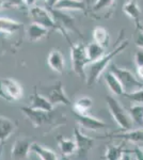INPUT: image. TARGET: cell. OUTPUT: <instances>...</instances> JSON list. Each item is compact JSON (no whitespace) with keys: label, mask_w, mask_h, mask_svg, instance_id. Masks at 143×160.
<instances>
[{"label":"cell","mask_w":143,"mask_h":160,"mask_svg":"<svg viewBox=\"0 0 143 160\" xmlns=\"http://www.w3.org/2000/svg\"><path fill=\"white\" fill-rule=\"evenodd\" d=\"M123 33H124V30H121V32H120V38H119V44L112 50L105 53V55L98 59V60L91 62L89 65L87 66V68H85V82H87L88 87H93V84L96 83V81H97L98 78L100 77V75L108 68L110 62L112 61L116 56L122 53L127 47H128L129 41L127 40V38H123V40H122Z\"/></svg>","instance_id":"cell-1"},{"label":"cell","mask_w":143,"mask_h":160,"mask_svg":"<svg viewBox=\"0 0 143 160\" xmlns=\"http://www.w3.org/2000/svg\"><path fill=\"white\" fill-rule=\"evenodd\" d=\"M69 48H71L73 71L78 76L85 78V68L91 63V60L87 52V46L82 43H77L74 45L71 44Z\"/></svg>","instance_id":"cell-2"},{"label":"cell","mask_w":143,"mask_h":160,"mask_svg":"<svg viewBox=\"0 0 143 160\" xmlns=\"http://www.w3.org/2000/svg\"><path fill=\"white\" fill-rule=\"evenodd\" d=\"M106 102H107L109 112L112 115L113 120L115 121L116 124L123 130H130L132 128V123L134 122H132L129 113L122 107L119 100L110 96V95H108V96H106Z\"/></svg>","instance_id":"cell-3"},{"label":"cell","mask_w":143,"mask_h":160,"mask_svg":"<svg viewBox=\"0 0 143 160\" xmlns=\"http://www.w3.org/2000/svg\"><path fill=\"white\" fill-rule=\"evenodd\" d=\"M109 71L112 72L118 77L122 87H123L124 94H128V93H132L140 89H143L142 82L127 68H122L116 65H111Z\"/></svg>","instance_id":"cell-4"},{"label":"cell","mask_w":143,"mask_h":160,"mask_svg":"<svg viewBox=\"0 0 143 160\" xmlns=\"http://www.w3.org/2000/svg\"><path fill=\"white\" fill-rule=\"evenodd\" d=\"M23 96L24 90L19 82L9 77L0 78V98L9 102H14L22 99Z\"/></svg>","instance_id":"cell-5"},{"label":"cell","mask_w":143,"mask_h":160,"mask_svg":"<svg viewBox=\"0 0 143 160\" xmlns=\"http://www.w3.org/2000/svg\"><path fill=\"white\" fill-rule=\"evenodd\" d=\"M49 11L53 14L54 20H56L57 24V30H59L60 32L63 33V37L66 38L67 42L71 45V41H69V37L66 35V30H71L73 32L77 33L79 37L82 38V34L79 30L76 28V25H75V19L73 18L69 14H66L64 11H60V10H56V9H48Z\"/></svg>","instance_id":"cell-6"},{"label":"cell","mask_w":143,"mask_h":160,"mask_svg":"<svg viewBox=\"0 0 143 160\" xmlns=\"http://www.w3.org/2000/svg\"><path fill=\"white\" fill-rule=\"evenodd\" d=\"M20 111L27 117L34 127H42L45 125H54V118L53 117L51 112H46L42 110H36L31 107H23Z\"/></svg>","instance_id":"cell-7"},{"label":"cell","mask_w":143,"mask_h":160,"mask_svg":"<svg viewBox=\"0 0 143 160\" xmlns=\"http://www.w3.org/2000/svg\"><path fill=\"white\" fill-rule=\"evenodd\" d=\"M32 22L38 24L47 29H57V24L51 12L42 7H33L30 10Z\"/></svg>","instance_id":"cell-8"},{"label":"cell","mask_w":143,"mask_h":160,"mask_svg":"<svg viewBox=\"0 0 143 160\" xmlns=\"http://www.w3.org/2000/svg\"><path fill=\"white\" fill-rule=\"evenodd\" d=\"M45 96L47 97L48 100L54 106H56V105L69 106L71 105L69 98L67 97L65 92H64V89H63V86H62L61 81H57L54 84L49 87L47 89V93H46Z\"/></svg>","instance_id":"cell-9"},{"label":"cell","mask_w":143,"mask_h":160,"mask_svg":"<svg viewBox=\"0 0 143 160\" xmlns=\"http://www.w3.org/2000/svg\"><path fill=\"white\" fill-rule=\"evenodd\" d=\"M76 117L79 126L81 128H84V129L91 131H97L108 127V125L104 121L92 117L89 113L88 114H76Z\"/></svg>","instance_id":"cell-10"},{"label":"cell","mask_w":143,"mask_h":160,"mask_svg":"<svg viewBox=\"0 0 143 160\" xmlns=\"http://www.w3.org/2000/svg\"><path fill=\"white\" fill-rule=\"evenodd\" d=\"M115 0H96L92 7V13L95 15H101L104 18H110L115 11Z\"/></svg>","instance_id":"cell-11"},{"label":"cell","mask_w":143,"mask_h":160,"mask_svg":"<svg viewBox=\"0 0 143 160\" xmlns=\"http://www.w3.org/2000/svg\"><path fill=\"white\" fill-rule=\"evenodd\" d=\"M74 138L77 144V153L79 154V156H87L94 145V140L90 137L84 135L79 130V128H75Z\"/></svg>","instance_id":"cell-12"},{"label":"cell","mask_w":143,"mask_h":160,"mask_svg":"<svg viewBox=\"0 0 143 160\" xmlns=\"http://www.w3.org/2000/svg\"><path fill=\"white\" fill-rule=\"evenodd\" d=\"M123 12L129 18L132 19V22H135V26H136V29L143 28L141 22H140V16H141L142 11L140 9L139 4H138L137 0H128L123 6Z\"/></svg>","instance_id":"cell-13"},{"label":"cell","mask_w":143,"mask_h":160,"mask_svg":"<svg viewBox=\"0 0 143 160\" xmlns=\"http://www.w3.org/2000/svg\"><path fill=\"white\" fill-rule=\"evenodd\" d=\"M31 145L32 144L25 139L17 140L14 143L11 151L12 160H25L31 152Z\"/></svg>","instance_id":"cell-14"},{"label":"cell","mask_w":143,"mask_h":160,"mask_svg":"<svg viewBox=\"0 0 143 160\" xmlns=\"http://www.w3.org/2000/svg\"><path fill=\"white\" fill-rule=\"evenodd\" d=\"M47 63L54 72L63 74L65 69V60L59 49H51L47 57Z\"/></svg>","instance_id":"cell-15"},{"label":"cell","mask_w":143,"mask_h":160,"mask_svg":"<svg viewBox=\"0 0 143 160\" xmlns=\"http://www.w3.org/2000/svg\"><path fill=\"white\" fill-rule=\"evenodd\" d=\"M53 9L60 11H87L84 0H59Z\"/></svg>","instance_id":"cell-16"},{"label":"cell","mask_w":143,"mask_h":160,"mask_svg":"<svg viewBox=\"0 0 143 160\" xmlns=\"http://www.w3.org/2000/svg\"><path fill=\"white\" fill-rule=\"evenodd\" d=\"M30 107L36 110H42L46 111V112H51L54 110V106L51 104L48 100L46 96H44L42 94H38V93H34V94L31 96L30 98Z\"/></svg>","instance_id":"cell-17"},{"label":"cell","mask_w":143,"mask_h":160,"mask_svg":"<svg viewBox=\"0 0 143 160\" xmlns=\"http://www.w3.org/2000/svg\"><path fill=\"white\" fill-rule=\"evenodd\" d=\"M16 125L10 118L0 117V142H4L15 131Z\"/></svg>","instance_id":"cell-18"},{"label":"cell","mask_w":143,"mask_h":160,"mask_svg":"<svg viewBox=\"0 0 143 160\" xmlns=\"http://www.w3.org/2000/svg\"><path fill=\"white\" fill-rule=\"evenodd\" d=\"M23 24L17 20L8 18V17H0V32L6 34H13L17 32L22 28Z\"/></svg>","instance_id":"cell-19"},{"label":"cell","mask_w":143,"mask_h":160,"mask_svg":"<svg viewBox=\"0 0 143 160\" xmlns=\"http://www.w3.org/2000/svg\"><path fill=\"white\" fill-rule=\"evenodd\" d=\"M31 153L38 156L41 160H58L57 154L54 151L44 148L38 143H33L31 145Z\"/></svg>","instance_id":"cell-20"},{"label":"cell","mask_w":143,"mask_h":160,"mask_svg":"<svg viewBox=\"0 0 143 160\" xmlns=\"http://www.w3.org/2000/svg\"><path fill=\"white\" fill-rule=\"evenodd\" d=\"M48 30L49 29L43 27V26L32 22L30 27L28 28V38H29L31 42H38V41H41L48 34Z\"/></svg>","instance_id":"cell-21"},{"label":"cell","mask_w":143,"mask_h":160,"mask_svg":"<svg viewBox=\"0 0 143 160\" xmlns=\"http://www.w3.org/2000/svg\"><path fill=\"white\" fill-rule=\"evenodd\" d=\"M105 81L106 84L108 86L109 90L115 95H122L124 94V90L123 87H122L121 82L118 79V77L114 75L112 72L108 71L107 73L105 74Z\"/></svg>","instance_id":"cell-22"},{"label":"cell","mask_w":143,"mask_h":160,"mask_svg":"<svg viewBox=\"0 0 143 160\" xmlns=\"http://www.w3.org/2000/svg\"><path fill=\"white\" fill-rule=\"evenodd\" d=\"M58 146L63 157H69L72 156L73 154L77 153V144L75 140H72V139L59 138Z\"/></svg>","instance_id":"cell-23"},{"label":"cell","mask_w":143,"mask_h":160,"mask_svg":"<svg viewBox=\"0 0 143 160\" xmlns=\"http://www.w3.org/2000/svg\"><path fill=\"white\" fill-rule=\"evenodd\" d=\"M93 40L95 43L100 44V46L107 48L110 42V34H109L108 30L103 27H96L93 30Z\"/></svg>","instance_id":"cell-24"},{"label":"cell","mask_w":143,"mask_h":160,"mask_svg":"<svg viewBox=\"0 0 143 160\" xmlns=\"http://www.w3.org/2000/svg\"><path fill=\"white\" fill-rule=\"evenodd\" d=\"M93 106V100L90 97H81V98L77 99L76 102L73 106L75 114H88L89 110Z\"/></svg>","instance_id":"cell-25"},{"label":"cell","mask_w":143,"mask_h":160,"mask_svg":"<svg viewBox=\"0 0 143 160\" xmlns=\"http://www.w3.org/2000/svg\"><path fill=\"white\" fill-rule=\"evenodd\" d=\"M114 137L120 138V139H124V140L130 141V142H139V143H143V129L126 130L125 132L119 133V135H114Z\"/></svg>","instance_id":"cell-26"},{"label":"cell","mask_w":143,"mask_h":160,"mask_svg":"<svg viewBox=\"0 0 143 160\" xmlns=\"http://www.w3.org/2000/svg\"><path fill=\"white\" fill-rule=\"evenodd\" d=\"M105 49H106L105 47H103V46H100V44L95 42H92L89 45H87V52L91 62L96 61L100 58H101V57L105 55Z\"/></svg>","instance_id":"cell-27"},{"label":"cell","mask_w":143,"mask_h":160,"mask_svg":"<svg viewBox=\"0 0 143 160\" xmlns=\"http://www.w3.org/2000/svg\"><path fill=\"white\" fill-rule=\"evenodd\" d=\"M128 113L130 115L132 122L143 126V105L137 104L131 106L128 109Z\"/></svg>","instance_id":"cell-28"},{"label":"cell","mask_w":143,"mask_h":160,"mask_svg":"<svg viewBox=\"0 0 143 160\" xmlns=\"http://www.w3.org/2000/svg\"><path fill=\"white\" fill-rule=\"evenodd\" d=\"M123 156V146H109L105 152V160H121Z\"/></svg>","instance_id":"cell-29"},{"label":"cell","mask_w":143,"mask_h":160,"mask_svg":"<svg viewBox=\"0 0 143 160\" xmlns=\"http://www.w3.org/2000/svg\"><path fill=\"white\" fill-rule=\"evenodd\" d=\"M124 95H125L128 99H130L131 102L143 105V89H140V90H138V91L128 93V94H124Z\"/></svg>","instance_id":"cell-30"},{"label":"cell","mask_w":143,"mask_h":160,"mask_svg":"<svg viewBox=\"0 0 143 160\" xmlns=\"http://www.w3.org/2000/svg\"><path fill=\"white\" fill-rule=\"evenodd\" d=\"M135 44L139 49H143V29H136L135 33Z\"/></svg>","instance_id":"cell-31"},{"label":"cell","mask_w":143,"mask_h":160,"mask_svg":"<svg viewBox=\"0 0 143 160\" xmlns=\"http://www.w3.org/2000/svg\"><path fill=\"white\" fill-rule=\"evenodd\" d=\"M134 60L137 66H143V49H138L134 56Z\"/></svg>","instance_id":"cell-32"},{"label":"cell","mask_w":143,"mask_h":160,"mask_svg":"<svg viewBox=\"0 0 143 160\" xmlns=\"http://www.w3.org/2000/svg\"><path fill=\"white\" fill-rule=\"evenodd\" d=\"M25 4V0H8V6L11 8H19Z\"/></svg>","instance_id":"cell-33"},{"label":"cell","mask_w":143,"mask_h":160,"mask_svg":"<svg viewBox=\"0 0 143 160\" xmlns=\"http://www.w3.org/2000/svg\"><path fill=\"white\" fill-rule=\"evenodd\" d=\"M135 157L136 160H143V152L140 148L135 149Z\"/></svg>","instance_id":"cell-34"},{"label":"cell","mask_w":143,"mask_h":160,"mask_svg":"<svg viewBox=\"0 0 143 160\" xmlns=\"http://www.w3.org/2000/svg\"><path fill=\"white\" fill-rule=\"evenodd\" d=\"M59 0H46V6H47V9H53L54 7V4L58 2Z\"/></svg>","instance_id":"cell-35"},{"label":"cell","mask_w":143,"mask_h":160,"mask_svg":"<svg viewBox=\"0 0 143 160\" xmlns=\"http://www.w3.org/2000/svg\"><path fill=\"white\" fill-rule=\"evenodd\" d=\"M137 75L140 79L143 80V66H137Z\"/></svg>","instance_id":"cell-36"},{"label":"cell","mask_w":143,"mask_h":160,"mask_svg":"<svg viewBox=\"0 0 143 160\" xmlns=\"http://www.w3.org/2000/svg\"><path fill=\"white\" fill-rule=\"evenodd\" d=\"M38 0H25V4L27 7H33Z\"/></svg>","instance_id":"cell-37"},{"label":"cell","mask_w":143,"mask_h":160,"mask_svg":"<svg viewBox=\"0 0 143 160\" xmlns=\"http://www.w3.org/2000/svg\"><path fill=\"white\" fill-rule=\"evenodd\" d=\"M123 160H131V157L129 156L128 154H124V156H123Z\"/></svg>","instance_id":"cell-38"},{"label":"cell","mask_w":143,"mask_h":160,"mask_svg":"<svg viewBox=\"0 0 143 160\" xmlns=\"http://www.w3.org/2000/svg\"><path fill=\"white\" fill-rule=\"evenodd\" d=\"M3 6H4V1H3V0H0V10L3 8Z\"/></svg>","instance_id":"cell-39"},{"label":"cell","mask_w":143,"mask_h":160,"mask_svg":"<svg viewBox=\"0 0 143 160\" xmlns=\"http://www.w3.org/2000/svg\"><path fill=\"white\" fill-rule=\"evenodd\" d=\"M63 160H69V159H67L66 157H63Z\"/></svg>","instance_id":"cell-40"},{"label":"cell","mask_w":143,"mask_h":160,"mask_svg":"<svg viewBox=\"0 0 143 160\" xmlns=\"http://www.w3.org/2000/svg\"><path fill=\"white\" fill-rule=\"evenodd\" d=\"M121 160H123V158H122V159H121Z\"/></svg>","instance_id":"cell-41"},{"label":"cell","mask_w":143,"mask_h":160,"mask_svg":"<svg viewBox=\"0 0 143 160\" xmlns=\"http://www.w3.org/2000/svg\"><path fill=\"white\" fill-rule=\"evenodd\" d=\"M142 29H143V28H142Z\"/></svg>","instance_id":"cell-42"}]
</instances>
